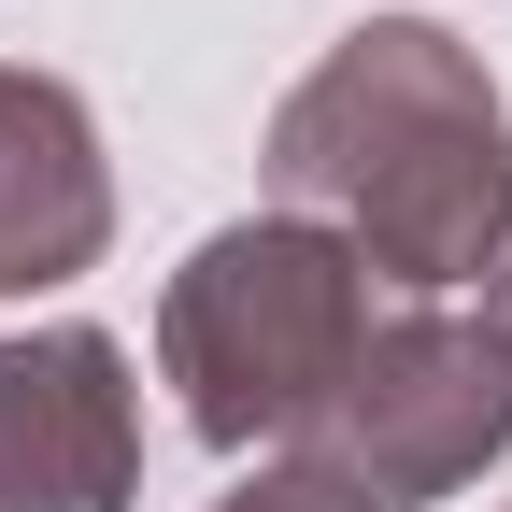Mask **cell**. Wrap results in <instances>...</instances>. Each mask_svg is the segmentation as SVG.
<instances>
[{"label": "cell", "mask_w": 512, "mask_h": 512, "mask_svg": "<svg viewBox=\"0 0 512 512\" xmlns=\"http://www.w3.org/2000/svg\"><path fill=\"white\" fill-rule=\"evenodd\" d=\"M271 157H285L299 200L356 214L370 271H399V285H470L512 242V128H498L484 72L441 29H413V15L356 29L285 100Z\"/></svg>", "instance_id": "obj_1"}, {"label": "cell", "mask_w": 512, "mask_h": 512, "mask_svg": "<svg viewBox=\"0 0 512 512\" xmlns=\"http://www.w3.org/2000/svg\"><path fill=\"white\" fill-rule=\"evenodd\" d=\"M370 356V271L313 228H228L171 285V384L214 441H313Z\"/></svg>", "instance_id": "obj_2"}, {"label": "cell", "mask_w": 512, "mask_h": 512, "mask_svg": "<svg viewBox=\"0 0 512 512\" xmlns=\"http://www.w3.org/2000/svg\"><path fill=\"white\" fill-rule=\"evenodd\" d=\"M498 441H512V328H441V313H413L313 413V484H342L356 512H413L456 470H484Z\"/></svg>", "instance_id": "obj_3"}, {"label": "cell", "mask_w": 512, "mask_h": 512, "mask_svg": "<svg viewBox=\"0 0 512 512\" xmlns=\"http://www.w3.org/2000/svg\"><path fill=\"white\" fill-rule=\"evenodd\" d=\"M128 456V356L100 328L0 342V512H114Z\"/></svg>", "instance_id": "obj_4"}, {"label": "cell", "mask_w": 512, "mask_h": 512, "mask_svg": "<svg viewBox=\"0 0 512 512\" xmlns=\"http://www.w3.org/2000/svg\"><path fill=\"white\" fill-rule=\"evenodd\" d=\"M86 256H100L86 114H72V86L0 72V299H15V285H72Z\"/></svg>", "instance_id": "obj_5"}, {"label": "cell", "mask_w": 512, "mask_h": 512, "mask_svg": "<svg viewBox=\"0 0 512 512\" xmlns=\"http://www.w3.org/2000/svg\"><path fill=\"white\" fill-rule=\"evenodd\" d=\"M228 512H356V498H342V484H313V470H285V484H242Z\"/></svg>", "instance_id": "obj_6"}]
</instances>
